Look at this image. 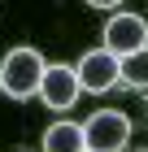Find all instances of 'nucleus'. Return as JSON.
Wrapping results in <instances>:
<instances>
[{
    "label": "nucleus",
    "instance_id": "nucleus-2",
    "mask_svg": "<svg viewBox=\"0 0 148 152\" xmlns=\"http://www.w3.org/2000/svg\"><path fill=\"white\" fill-rule=\"evenodd\" d=\"M131 139V117L122 109H96L83 122V143L87 152H122Z\"/></svg>",
    "mask_w": 148,
    "mask_h": 152
},
{
    "label": "nucleus",
    "instance_id": "nucleus-4",
    "mask_svg": "<svg viewBox=\"0 0 148 152\" xmlns=\"http://www.w3.org/2000/svg\"><path fill=\"white\" fill-rule=\"evenodd\" d=\"M79 96H83V83H79V70H74V65H48V70H44L39 100H44L48 109L66 113V109H74Z\"/></svg>",
    "mask_w": 148,
    "mask_h": 152
},
{
    "label": "nucleus",
    "instance_id": "nucleus-5",
    "mask_svg": "<svg viewBox=\"0 0 148 152\" xmlns=\"http://www.w3.org/2000/svg\"><path fill=\"white\" fill-rule=\"evenodd\" d=\"M74 70H79L83 91H91V96H105L113 83H122V78H118V57L109 52V48H91V52H83Z\"/></svg>",
    "mask_w": 148,
    "mask_h": 152
},
{
    "label": "nucleus",
    "instance_id": "nucleus-9",
    "mask_svg": "<svg viewBox=\"0 0 148 152\" xmlns=\"http://www.w3.org/2000/svg\"><path fill=\"white\" fill-rule=\"evenodd\" d=\"M83 152H87V148H83Z\"/></svg>",
    "mask_w": 148,
    "mask_h": 152
},
{
    "label": "nucleus",
    "instance_id": "nucleus-8",
    "mask_svg": "<svg viewBox=\"0 0 148 152\" xmlns=\"http://www.w3.org/2000/svg\"><path fill=\"white\" fill-rule=\"evenodd\" d=\"M91 9H118V4H122V0H87Z\"/></svg>",
    "mask_w": 148,
    "mask_h": 152
},
{
    "label": "nucleus",
    "instance_id": "nucleus-7",
    "mask_svg": "<svg viewBox=\"0 0 148 152\" xmlns=\"http://www.w3.org/2000/svg\"><path fill=\"white\" fill-rule=\"evenodd\" d=\"M118 78H122L126 87H148V48L118 57Z\"/></svg>",
    "mask_w": 148,
    "mask_h": 152
},
{
    "label": "nucleus",
    "instance_id": "nucleus-3",
    "mask_svg": "<svg viewBox=\"0 0 148 152\" xmlns=\"http://www.w3.org/2000/svg\"><path fill=\"white\" fill-rule=\"evenodd\" d=\"M100 48H109L113 57H126V52L148 48V22L139 18V13H113V18L105 22Z\"/></svg>",
    "mask_w": 148,
    "mask_h": 152
},
{
    "label": "nucleus",
    "instance_id": "nucleus-6",
    "mask_svg": "<svg viewBox=\"0 0 148 152\" xmlns=\"http://www.w3.org/2000/svg\"><path fill=\"white\" fill-rule=\"evenodd\" d=\"M83 126L79 122H52L44 130V152H83Z\"/></svg>",
    "mask_w": 148,
    "mask_h": 152
},
{
    "label": "nucleus",
    "instance_id": "nucleus-1",
    "mask_svg": "<svg viewBox=\"0 0 148 152\" xmlns=\"http://www.w3.org/2000/svg\"><path fill=\"white\" fill-rule=\"evenodd\" d=\"M44 57L35 48H13L0 61V91L13 96V100H31L39 96V83H44Z\"/></svg>",
    "mask_w": 148,
    "mask_h": 152
}]
</instances>
